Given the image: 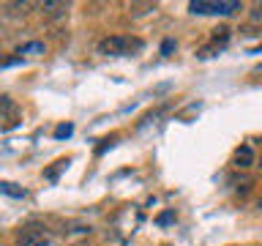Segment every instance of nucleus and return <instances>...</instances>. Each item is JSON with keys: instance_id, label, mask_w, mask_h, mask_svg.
<instances>
[{"instance_id": "f8f14e48", "label": "nucleus", "mask_w": 262, "mask_h": 246, "mask_svg": "<svg viewBox=\"0 0 262 246\" xmlns=\"http://www.w3.org/2000/svg\"><path fill=\"white\" fill-rule=\"evenodd\" d=\"M227 38H229V28H216V30H213V41H216V44H219V41L224 44Z\"/></svg>"}, {"instance_id": "9d476101", "label": "nucleus", "mask_w": 262, "mask_h": 246, "mask_svg": "<svg viewBox=\"0 0 262 246\" xmlns=\"http://www.w3.org/2000/svg\"><path fill=\"white\" fill-rule=\"evenodd\" d=\"M0 192H6L11 197H25V189H16L14 183H0Z\"/></svg>"}, {"instance_id": "f257e3e1", "label": "nucleus", "mask_w": 262, "mask_h": 246, "mask_svg": "<svg viewBox=\"0 0 262 246\" xmlns=\"http://www.w3.org/2000/svg\"><path fill=\"white\" fill-rule=\"evenodd\" d=\"M145 44L139 38H131V36H120V33H115V36H106L98 41V55H106V57H120V55H131V52H139Z\"/></svg>"}, {"instance_id": "39448f33", "label": "nucleus", "mask_w": 262, "mask_h": 246, "mask_svg": "<svg viewBox=\"0 0 262 246\" xmlns=\"http://www.w3.org/2000/svg\"><path fill=\"white\" fill-rule=\"evenodd\" d=\"M251 164H257V153H254L251 145H241L232 156V167L235 170H249Z\"/></svg>"}, {"instance_id": "20e7f679", "label": "nucleus", "mask_w": 262, "mask_h": 246, "mask_svg": "<svg viewBox=\"0 0 262 246\" xmlns=\"http://www.w3.org/2000/svg\"><path fill=\"white\" fill-rule=\"evenodd\" d=\"M19 246H49L44 227H25L19 230Z\"/></svg>"}, {"instance_id": "f03ea898", "label": "nucleus", "mask_w": 262, "mask_h": 246, "mask_svg": "<svg viewBox=\"0 0 262 246\" xmlns=\"http://www.w3.org/2000/svg\"><path fill=\"white\" fill-rule=\"evenodd\" d=\"M243 3H237V0H191L188 3V11L191 14H202V16H210V14H216V16H229V14H235V11H241Z\"/></svg>"}, {"instance_id": "2eb2a0df", "label": "nucleus", "mask_w": 262, "mask_h": 246, "mask_svg": "<svg viewBox=\"0 0 262 246\" xmlns=\"http://www.w3.org/2000/svg\"><path fill=\"white\" fill-rule=\"evenodd\" d=\"M172 219H175V213H169V211H167V213H161V216H159V224H169Z\"/></svg>"}, {"instance_id": "f3484780", "label": "nucleus", "mask_w": 262, "mask_h": 246, "mask_svg": "<svg viewBox=\"0 0 262 246\" xmlns=\"http://www.w3.org/2000/svg\"><path fill=\"white\" fill-rule=\"evenodd\" d=\"M257 164H259V170H262V156H259V159H257Z\"/></svg>"}, {"instance_id": "ddd939ff", "label": "nucleus", "mask_w": 262, "mask_h": 246, "mask_svg": "<svg viewBox=\"0 0 262 246\" xmlns=\"http://www.w3.org/2000/svg\"><path fill=\"white\" fill-rule=\"evenodd\" d=\"M251 22H262V3H257L251 8Z\"/></svg>"}, {"instance_id": "9b49d317", "label": "nucleus", "mask_w": 262, "mask_h": 246, "mask_svg": "<svg viewBox=\"0 0 262 246\" xmlns=\"http://www.w3.org/2000/svg\"><path fill=\"white\" fill-rule=\"evenodd\" d=\"M71 131H74V126H71V123H60V126L55 129V137H57V139H63V137H71Z\"/></svg>"}, {"instance_id": "dca6fc26", "label": "nucleus", "mask_w": 262, "mask_h": 246, "mask_svg": "<svg viewBox=\"0 0 262 246\" xmlns=\"http://www.w3.org/2000/svg\"><path fill=\"white\" fill-rule=\"evenodd\" d=\"M254 74H262V63H259V66H254Z\"/></svg>"}, {"instance_id": "4468645a", "label": "nucleus", "mask_w": 262, "mask_h": 246, "mask_svg": "<svg viewBox=\"0 0 262 246\" xmlns=\"http://www.w3.org/2000/svg\"><path fill=\"white\" fill-rule=\"evenodd\" d=\"M172 49H175V41H172V38H167V41L161 44V55H169Z\"/></svg>"}, {"instance_id": "0eeeda50", "label": "nucleus", "mask_w": 262, "mask_h": 246, "mask_svg": "<svg viewBox=\"0 0 262 246\" xmlns=\"http://www.w3.org/2000/svg\"><path fill=\"white\" fill-rule=\"evenodd\" d=\"M251 183H254V180L249 178V175H243V178H232V186L237 189V192H249V189H251Z\"/></svg>"}, {"instance_id": "6e6552de", "label": "nucleus", "mask_w": 262, "mask_h": 246, "mask_svg": "<svg viewBox=\"0 0 262 246\" xmlns=\"http://www.w3.org/2000/svg\"><path fill=\"white\" fill-rule=\"evenodd\" d=\"M28 52H44V44H41V41H33V44H25V47H19V52L16 55H28Z\"/></svg>"}, {"instance_id": "7ed1b4c3", "label": "nucleus", "mask_w": 262, "mask_h": 246, "mask_svg": "<svg viewBox=\"0 0 262 246\" xmlns=\"http://www.w3.org/2000/svg\"><path fill=\"white\" fill-rule=\"evenodd\" d=\"M22 120L19 107L11 96H0V129H16Z\"/></svg>"}, {"instance_id": "423d86ee", "label": "nucleus", "mask_w": 262, "mask_h": 246, "mask_svg": "<svg viewBox=\"0 0 262 246\" xmlns=\"http://www.w3.org/2000/svg\"><path fill=\"white\" fill-rule=\"evenodd\" d=\"M66 3H41V14H47V16H60L66 14Z\"/></svg>"}, {"instance_id": "1a4fd4ad", "label": "nucleus", "mask_w": 262, "mask_h": 246, "mask_svg": "<svg viewBox=\"0 0 262 246\" xmlns=\"http://www.w3.org/2000/svg\"><path fill=\"white\" fill-rule=\"evenodd\" d=\"M66 164H69V159H60V161H55V167H52V170H47V172H44V178L55 180V178H57V172H60V170L66 167Z\"/></svg>"}]
</instances>
